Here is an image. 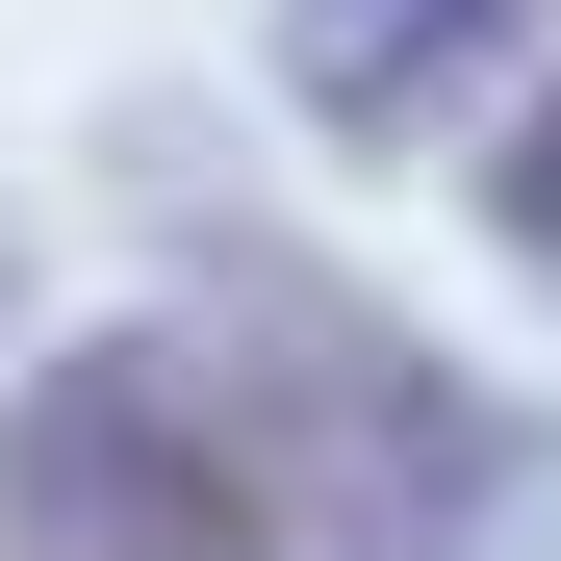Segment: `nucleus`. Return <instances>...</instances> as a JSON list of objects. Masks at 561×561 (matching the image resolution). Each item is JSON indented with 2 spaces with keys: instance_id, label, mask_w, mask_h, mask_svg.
Here are the masks:
<instances>
[{
  "instance_id": "obj_1",
  "label": "nucleus",
  "mask_w": 561,
  "mask_h": 561,
  "mask_svg": "<svg viewBox=\"0 0 561 561\" xmlns=\"http://www.w3.org/2000/svg\"><path fill=\"white\" fill-rule=\"evenodd\" d=\"M179 357H205V409H230L255 561H459V536L511 511V459H536V434L459 409L434 357L357 307V280H280V255H230Z\"/></svg>"
},
{
  "instance_id": "obj_2",
  "label": "nucleus",
  "mask_w": 561,
  "mask_h": 561,
  "mask_svg": "<svg viewBox=\"0 0 561 561\" xmlns=\"http://www.w3.org/2000/svg\"><path fill=\"white\" fill-rule=\"evenodd\" d=\"M0 561H255V485H230V409L179 332H77L26 357L0 409Z\"/></svg>"
},
{
  "instance_id": "obj_3",
  "label": "nucleus",
  "mask_w": 561,
  "mask_h": 561,
  "mask_svg": "<svg viewBox=\"0 0 561 561\" xmlns=\"http://www.w3.org/2000/svg\"><path fill=\"white\" fill-rule=\"evenodd\" d=\"M511 51H536V0H280V103L332 153H409L434 103H485Z\"/></svg>"
},
{
  "instance_id": "obj_4",
  "label": "nucleus",
  "mask_w": 561,
  "mask_h": 561,
  "mask_svg": "<svg viewBox=\"0 0 561 561\" xmlns=\"http://www.w3.org/2000/svg\"><path fill=\"white\" fill-rule=\"evenodd\" d=\"M485 230H511V280L561 307V51L511 77V128H485Z\"/></svg>"
}]
</instances>
